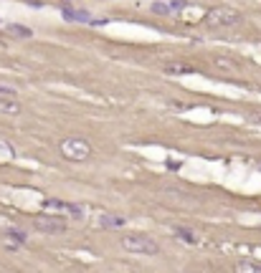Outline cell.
Listing matches in <instances>:
<instances>
[{
    "label": "cell",
    "mask_w": 261,
    "mask_h": 273,
    "mask_svg": "<svg viewBox=\"0 0 261 273\" xmlns=\"http://www.w3.org/2000/svg\"><path fill=\"white\" fill-rule=\"evenodd\" d=\"M206 21L213 28H226V25H238L243 18H241V13L234 10V8H213V10H208Z\"/></svg>",
    "instance_id": "obj_4"
},
{
    "label": "cell",
    "mask_w": 261,
    "mask_h": 273,
    "mask_svg": "<svg viewBox=\"0 0 261 273\" xmlns=\"http://www.w3.org/2000/svg\"><path fill=\"white\" fill-rule=\"evenodd\" d=\"M43 210L46 212H53L59 218H71V220H84V207L76 205V203H66V200H43Z\"/></svg>",
    "instance_id": "obj_3"
},
{
    "label": "cell",
    "mask_w": 261,
    "mask_h": 273,
    "mask_svg": "<svg viewBox=\"0 0 261 273\" xmlns=\"http://www.w3.org/2000/svg\"><path fill=\"white\" fill-rule=\"evenodd\" d=\"M59 152L69 162H86L92 157V144L84 136H64L59 142Z\"/></svg>",
    "instance_id": "obj_1"
},
{
    "label": "cell",
    "mask_w": 261,
    "mask_h": 273,
    "mask_svg": "<svg viewBox=\"0 0 261 273\" xmlns=\"http://www.w3.org/2000/svg\"><path fill=\"white\" fill-rule=\"evenodd\" d=\"M5 235H8L10 240H16L18 246H23V243L28 240V238H25V233H23V230H18V228H8V230H5Z\"/></svg>",
    "instance_id": "obj_10"
},
{
    "label": "cell",
    "mask_w": 261,
    "mask_h": 273,
    "mask_svg": "<svg viewBox=\"0 0 261 273\" xmlns=\"http://www.w3.org/2000/svg\"><path fill=\"white\" fill-rule=\"evenodd\" d=\"M21 114V104L13 96H0V116H16Z\"/></svg>",
    "instance_id": "obj_6"
},
{
    "label": "cell",
    "mask_w": 261,
    "mask_h": 273,
    "mask_svg": "<svg viewBox=\"0 0 261 273\" xmlns=\"http://www.w3.org/2000/svg\"><path fill=\"white\" fill-rule=\"evenodd\" d=\"M33 228L38 233H51V235H56V233H64L66 230V220L64 218H59V215H38L36 220H33Z\"/></svg>",
    "instance_id": "obj_5"
},
{
    "label": "cell",
    "mask_w": 261,
    "mask_h": 273,
    "mask_svg": "<svg viewBox=\"0 0 261 273\" xmlns=\"http://www.w3.org/2000/svg\"><path fill=\"white\" fill-rule=\"evenodd\" d=\"M0 96H16V89H13V86H5V84H0Z\"/></svg>",
    "instance_id": "obj_13"
},
{
    "label": "cell",
    "mask_w": 261,
    "mask_h": 273,
    "mask_svg": "<svg viewBox=\"0 0 261 273\" xmlns=\"http://www.w3.org/2000/svg\"><path fill=\"white\" fill-rule=\"evenodd\" d=\"M5 30H8V33H13L16 38H31V36H33V30H31V28L18 25V23H10V25H5Z\"/></svg>",
    "instance_id": "obj_8"
},
{
    "label": "cell",
    "mask_w": 261,
    "mask_h": 273,
    "mask_svg": "<svg viewBox=\"0 0 261 273\" xmlns=\"http://www.w3.org/2000/svg\"><path fill=\"white\" fill-rule=\"evenodd\" d=\"M152 13H157V15H170V13H175V10H172L170 3H152Z\"/></svg>",
    "instance_id": "obj_12"
},
{
    "label": "cell",
    "mask_w": 261,
    "mask_h": 273,
    "mask_svg": "<svg viewBox=\"0 0 261 273\" xmlns=\"http://www.w3.org/2000/svg\"><path fill=\"white\" fill-rule=\"evenodd\" d=\"M122 248L127 253H135V255H157L160 253V246L147 235H124L122 238Z\"/></svg>",
    "instance_id": "obj_2"
},
{
    "label": "cell",
    "mask_w": 261,
    "mask_h": 273,
    "mask_svg": "<svg viewBox=\"0 0 261 273\" xmlns=\"http://www.w3.org/2000/svg\"><path fill=\"white\" fill-rule=\"evenodd\" d=\"M167 71H170V73H175V71L183 73V71H190V66H180V64H178V66H167Z\"/></svg>",
    "instance_id": "obj_14"
},
{
    "label": "cell",
    "mask_w": 261,
    "mask_h": 273,
    "mask_svg": "<svg viewBox=\"0 0 261 273\" xmlns=\"http://www.w3.org/2000/svg\"><path fill=\"white\" fill-rule=\"evenodd\" d=\"M175 235H178L180 240H185V243H198L195 233H193V230H188V228H175Z\"/></svg>",
    "instance_id": "obj_11"
},
{
    "label": "cell",
    "mask_w": 261,
    "mask_h": 273,
    "mask_svg": "<svg viewBox=\"0 0 261 273\" xmlns=\"http://www.w3.org/2000/svg\"><path fill=\"white\" fill-rule=\"evenodd\" d=\"M234 271L236 273H261V266L254 263V261H238Z\"/></svg>",
    "instance_id": "obj_9"
},
{
    "label": "cell",
    "mask_w": 261,
    "mask_h": 273,
    "mask_svg": "<svg viewBox=\"0 0 261 273\" xmlns=\"http://www.w3.org/2000/svg\"><path fill=\"white\" fill-rule=\"evenodd\" d=\"M96 225L99 228H122L124 225V218L122 215H112V212H104V215L96 218Z\"/></svg>",
    "instance_id": "obj_7"
}]
</instances>
